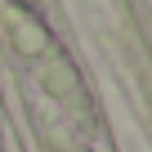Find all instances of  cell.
I'll use <instances>...</instances> for the list:
<instances>
[{
    "label": "cell",
    "mask_w": 152,
    "mask_h": 152,
    "mask_svg": "<svg viewBox=\"0 0 152 152\" xmlns=\"http://www.w3.org/2000/svg\"><path fill=\"white\" fill-rule=\"evenodd\" d=\"M9 31H14V45H18V54H27V58H36V54H45V49H49V31H45L40 23L14 18V23H9Z\"/></svg>",
    "instance_id": "cell-1"
},
{
    "label": "cell",
    "mask_w": 152,
    "mask_h": 152,
    "mask_svg": "<svg viewBox=\"0 0 152 152\" xmlns=\"http://www.w3.org/2000/svg\"><path fill=\"white\" fill-rule=\"evenodd\" d=\"M40 81H45V90H49V94H58V99L81 90V81H76V72H72V63H67V58H54V63L40 72Z\"/></svg>",
    "instance_id": "cell-2"
}]
</instances>
